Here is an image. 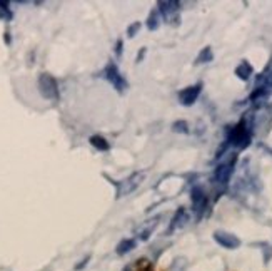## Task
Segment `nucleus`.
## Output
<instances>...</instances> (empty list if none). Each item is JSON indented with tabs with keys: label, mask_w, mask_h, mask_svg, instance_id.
I'll return each mask as SVG.
<instances>
[{
	"label": "nucleus",
	"mask_w": 272,
	"mask_h": 271,
	"mask_svg": "<svg viewBox=\"0 0 272 271\" xmlns=\"http://www.w3.org/2000/svg\"><path fill=\"white\" fill-rule=\"evenodd\" d=\"M214 60V52L211 47H204L199 52L197 59H195V66H200V64H209V62Z\"/></svg>",
	"instance_id": "4468645a"
},
{
	"label": "nucleus",
	"mask_w": 272,
	"mask_h": 271,
	"mask_svg": "<svg viewBox=\"0 0 272 271\" xmlns=\"http://www.w3.org/2000/svg\"><path fill=\"white\" fill-rule=\"evenodd\" d=\"M4 40H5V44H7V46H9L10 42H12V39H10V34H9V32H5V34H4Z\"/></svg>",
	"instance_id": "b1692460"
},
{
	"label": "nucleus",
	"mask_w": 272,
	"mask_h": 271,
	"mask_svg": "<svg viewBox=\"0 0 272 271\" xmlns=\"http://www.w3.org/2000/svg\"><path fill=\"white\" fill-rule=\"evenodd\" d=\"M172 131L177 132V134H189L191 132V128H189V122L187 121H175L172 124Z\"/></svg>",
	"instance_id": "a211bd4d"
},
{
	"label": "nucleus",
	"mask_w": 272,
	"mask_h": 271,
	"mask_svg": "<svg viewBox=\"0 0 272 271\" xmlns=\"http://www.w3.org/2000/svg\"><path fill=\"white\" fill-rule=\"evenodd\" d=\"M145 25H147V29L150 30V32H154V30L159 29V25H161V12L157 9L150 10L147 20H145Z\"/></svg>",
	"instance_id": "f8f14e48"
},
{
	"label": "nucleus",
	"mask_w": 272,
	"mask_h": 271,
	"mask_svg": "<svg viewBox=\"0 0 272 271\" xmlns=\"http://www.w3.org/2000/svg\"><path fill=\"white\" fill-rule=\"evenodd\" d=\"M187 223H189V213H187V210H186V207H177L175 214H174L172 219H170V223H169V228L166 230V236L172 235L175 230L182 228V226H186Z\"/></svg>",
	"instance_id": "1a4fd4ad"
},
{
	"label": "nucleus",
	"mask_w": 272,
	"mask_h": 271,
	"mask_svg": "<svg viewBox=\"0 0 272 271\" xmlns=\"http://www.w3.org/2000/svg\"><path fill=\"white\" fill-rule=\"evenodd\" d=\"M105 178L109 179L114 186H116V189H117V191H116V198H122V196H127V194H130V193H134L135 189L141 186V182L145 178V173L135 171V173H132L129 178H125L124 181H114L107 174H105Z\"/></svg>",
	"instance_id": "7ed1b4c3"
},
{
	"label": "nucleus",
	"mask_w": 272,
	"mask_h": 271,
	"mask_svg": "<svg viewBox=\"0 0 272 271\" xmlns=\"http://www.w3.org/2000/svg\"><path fill=\"white\" fill-rule=\"evenodd\" d=\"M236 162H237V154H231L229 159L220 162V164L214 169V174H212L214 184L225 189L232 178V174H234V169H236Z\"/></svg>",
	"instance_id": "f257e3e1"
},
{
	"label": "nucleus",
	"mask_w": 272,
	"mask_h": 271,
	"mask_svg": "<svg viewBox=\"0 0 272 271\" xmlns=\"http://www.w3.org/2000/svg\"><path fill=\"white\" fill-rule=\"evenodd\" d=\"M186 268H187V261H186V258H175L174 263L170 264L169 271H186Z\"/></svg>",
	"instance_id": "6ab92c4d"
},
{
	"label": "nucleus",
	"mask_w": 272,
	"mask_h": 271,
	"mask_svg": "<svg viewBox=\"0 0 272 271\" xmlns=\"http://www.w3.org/2000/svg\"><path fill=\"white\" fill-rule=\"evenodd\" d=\"M214 239H216V243L219 246H222L225 249H237L240 246V239L232 235V233H227V231H216L214 233Z\"/></svg>",
	"instance_id": "0eeeda50"
},
{
	"label": "nucleus",
	"mask_w": 272,
	"mask_h": 271,
	"mask_svg": "<svg viewBox=\"0 0 272 271\" xmlns=\"http://www.w3.org/2000/svg\"><path fill=\"white\" fill-rule=\"evenodd\" d=\"M88 142L92 144L94 148H96L97 151H109L110 149V144L107 142V139L105 137H102V136H99V134H96V136H90V139H88Z\"/></svg>",
	"instance_id": "ddd939ff"
},
{
	"label": "nucleus",
	"mask_w": 272,
	"mask_h": 271,
	"mask_svg": "<svg viewBox=\"0 0 272 271\" xmlns=\"http://www.w3.org/2000/svg\"><path fill=\"white\" fill-rule=\"evenodd\" d=\"M100 77H104L107 82H109L114 89H116L119 94H124L125 91L129 89V82L127 79L124 77L122 72L119 71V67L116 62H107V66L104 67L102 74H100Z\"/></svg>",
	"instance_id": "f03ea898"
},
{
	"label": "nucleus",
	"mask_w": 272,
	"mask_h": 271,
	"mask_svg": "<svg viewBox=\"0 0 272 271\" xmlns=\"http://www.w3.org/2000/svg\"><path fill=\"white\" fill-rule=\"evenodd\" d=\"M145 52H147V49H145V47H142L141 50H139V54H137V57H135V62H137V64H141V62L144 60Z\"/></svg>",
	"instance_id": "5701e85b"
},
{
	"label": "nucleus",
	"mask_w": 272,
	"mask_h": 271,
	"mask_svg": "<svg viewBox=\"0 0 272 271\" xmlns=\"http://www.w3.org/2000/svg\"><path fill=\"white\" fill-rule=\"evenodd\" d=\"M252 74H254V69H252V66L249 64L247 60H240V64L236 67V75L240 79V80H244V82H247V80L252 77Z\"/></svg>",
	"instance_id": "9b49d317"
},
{
	"label": "nucleus",
	"mask_w": 272,
	"mask_h": 271,
	"mask_svg": "<svg viewBox=\"0 0 272 271\" xmlns=\"http://www.w3.org/2000/svg\"><path fill=\"white\" fill-rule=\"evenodd\" d=\"M182 5L180 2H175V0H169V2H159L157 4V10L161 12V17L170 24L172 27H177L180 22V9Z\"/></svg>",
	"instance_id": "39448f33"
},
{
	"label": "nucleus",
	"mask_w": 272,
	"mask_h": 271,
	"mask_svg": "<svg viewBox=\"0 0 272 271\" xmlns=\"http://www.w3.org/2000/svg\"><path fill=\"white\" fill-rule=\"evenodd\" d=\"M37 84H39V91H40L43 99H47V100H59L60 99L59 84H57L54 75L42 72L39 75V82Z\"/></svg>",
	"instance_id": "20e7f679"
},
{
	"label": "nucleus",
	"mask_w": 272,
	"mask_h": 271,
	"mask_svg": "<svg viewBox=\"0 0 272 271\" xmlns=\"http://www.w3.org/2000/svg\"><path fill=\"white\" fill-rule=\"evenodd\" d=\"M200 92H202V82H197V84H194V86L186 87V89H182V91L179 92L180 104H182V106H187V107L192 106L195 100L199 99Z\"/></svg>",
	"instance_id": "6e6552de"
},
{
	"label": "nucleus",
	"mask_w": 272,
	"mask_h": 271,
	"mask_svg": "<svg viewBox=\"0 0 272 271\" xmlns=\"http://www.w3.org/2000/svg\"><path fill=\"white\" fill-rule=\"evenodd\" d=\"M135 248H137V239L135 238H124L122 241L116 246V253L119 256H124V255L130 253V251H134Z\"/></svg>",
	"instance_id": "9d476101"
},
{
	"label": "nucleus",
	"mask_w": 272,
	"mask_h": 271,
	"mask_svg": "<svg viewBox=\"0 0 272 271\" xmlns=\"http://www.w3.org/2000/svg\"><path fill=\"white\" fill-rule=\"evenodd\" d=\"M252 246H259V248H262V255H264V263L265 264H269L270 260H272V244L270 243H254Z\"/></svg>",
	"instance_id": "f3484780"
},
{
	"label": "nucleus",
	"mask_w": 272,
	"mask_h": 271,
	"mask_svg": "<svg viewBox=\"0 0 272 271\" xmlns=\"http://www.w3.org/2000/svg\"><path fill=\"white\" fill-rule=\"evenodd\" d=\"M12 18H14V12H12V9H10V4L0 0V20L10 22Z\"/></svg>",
	"instance_id": "2eb2a0df"
},
{
	"label": "nucleus",
	"mask_w": 272,
	"mask_h": 271,
	"mask_svg": "<svg viewBox=\"0 0 272 271\" xmlns=\"http://www.w3.org/2000/svg\"><path fill=\"white\" fill-rule=\"evenodd\" d=\"M191 201H192V211L195 214V221H200L206 210H207V204H209V198L204 191V187L195 184L191 189Z\"/></svg>",
	"instance_id": "423d86ee"
},
{
	"label": "nucleus",
	"mask_w": 272,
	"mask_h": 271,
	"mask_svg": "<svg viewBox=\"0 0 272 271\" xmlns=\"http://www.w3.org/2000/svg\"><path fill=\"white\" fill-rule=\"evenodd\" d=\"M122 49H124V42H122V39H119L116 42V49H114V52H116V57L117 59H120V55H122Z\"/></svg>",
	"instance_id": "4be33fe9"
},
{
	"label": "nucleus",
	"mask_w": 272,
	"mask_h": 271,
	"mask_svg": "<svg viewBox=\"0 0 272 271\" xmlns=\"http://www.w3.org/2000/svg\"><path fill=\"white\" fill-rule=\"evenodd\" d=\"M141 27H142L141 22H132L127 27V37H129V39H134V37L139 34V30H141Z\"/></svg>",
	"instance_id": "aec40b11"
},
{
	"label": "nucleus",
	"mask_w": 272,
	"mask_h": 271,
	"mask_svg": "<svg viewBox=\"0 0 272 271\" xmlns=\"http://www.w3.org/2000/svg\"><path fill=\"white\" fill-rule=\"evenodd\" d=\"M124 271H130V266H125V268H124Z\"/></svg>",
	"instance_id": "a878e982"
},
{
	"label": "nucleus",
	"mask_w": 272,
	"mask_h": 271,
	"mask_svg": "<svg viewBox=\"0 0 272 271\" xmlns=\"http://www.w3.org/2000/svg\"><path fill=\"white\" fill-rule=\"evenodd\" d=\"M88 261H90V255H87V256L82 258V260L74 266V269H75V271H82V269H84L87 264H88Z\"/></svg>",
	"instance_id": "412c9836"
},
{
	"label": "nucleus",
	"mask_w": 272,
	"mask_h": 271,
	"mask_svg": "<svg viewBox=\"0 0 272 271\" xmlns=\"http://www.w3.org/2000/svg\"><path fill=\"white\" fill-rule=\"evenodd\" d=\"M159 216H157L154 221H150V224L147 226V228H144L141 233H139V239H141V241H147V239L150 238V235H152L154 233V230H155V226H157V221H159Z\"/></svg>",
	"instance_id": "dca6fc26"
},
{
	"label": "nucleus",
	"mask_w": 272,
	"mask_h": 271,
	"mask_svg": "<svg viewBox=\"0 0 272 271\" xmlns=\"http://www.w3.org/2000/svg\"><path fill=\"white\" fill-rule=\"evenodd\" d=\"M261 148H262V149H264L267 154H270V156H272V148H269V146H264V144H261Z\"/></svg>",
	"instance_id": "393cba45"
}]
</instances>
